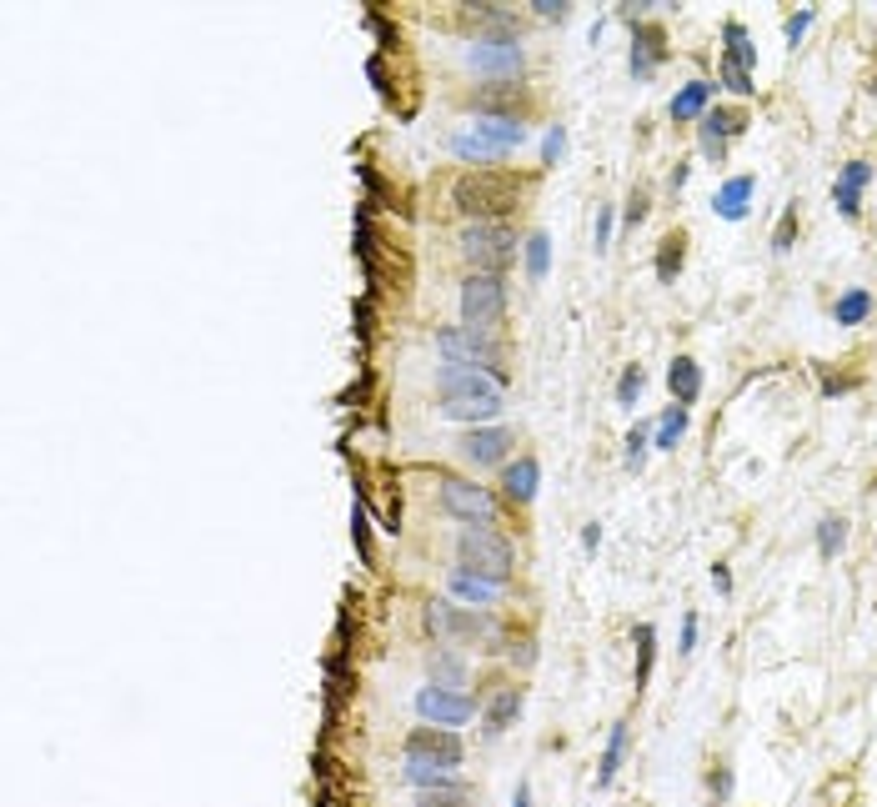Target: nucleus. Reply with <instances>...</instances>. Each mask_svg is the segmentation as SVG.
I'll return each mask as SVG.
<instances>
[{
    "label": "nucleus",
    "mask_w": 877,
    "mask_h": 807,
    "mask_svg": "<svg viewBox=\"0 0 877 807\" xmlns=\"http://www.w3.org/2000/svg\"><path fill=\"white\" fill-rule=\"evenodd\" d=\"M416 807H472V792H467V782H457V787H426L416 797Z\"/></svg>",
    "instance_id": "obj_31"
},
{
    "label": "nucleus",
    "mask_w": 877,
    "mask_h": 807,
    "mask_svg": "<svg viewBox=\"0 0 877 807\" xmlns=\"http://www.w3.org/2000/svg\"><path fill=\"white\" fill-rule=\"evenodd\" d=\"M642 386H647V371H642L637 361H632V366H622V381H617V407H637Z\"/></svg>",
    "instance_id": "obj_33"
},
{
    "label": "nucleus",
    "mask_w": 877,
    "mask_h": 807,
    "mask_svg": "<svg viewBox=\"0 0 877 807\" xmlns=\"http://www.w3.org/2000/svg\"><path fill=\"white\" fill-rule=\"evenodd\" d=\"M532 11H537V16H547V21H552V16H557V21H567V11H572V6H567V0H532Z\"/></svg>",
    "instance_id": "obj_42"
},
{
    "label": "nucleus",
    "mask_w": 877,
    "mask_h": 807,
    "mask_svg": "<svg viewBox=\"0 0 877 807\" xmlns=\"http://www.w3.org/2000/svg\"><path fill=\"white\" fill-rule=\"evenodd\" d=\"M652 662H657V627H652V622H642V627H637V692L647 687Z\"/></svg>",
    "instance_id": "obj_29"
},
{
    "label": "nucleus",
    "mask_w": 877,
    "mask_h": 807,
    "mask_svg": "<svg viewBox=\"0 0 877 807\" xmlns=\"http://www.w3.org/2000/svg\"><path fill=\"white\" fill-rule=\"evenodd\" d=\"M597 542H602V527H597V522H592V527H587V532H582V547H587V552H597Z\"/></svg>",
    "instance_id": "obj_47"
},
{
    "label": "nucleus",
    "mask_w": 877,
    "mask_h": 807,
    "mask_svg": "<svg viewBox=\"0 0 877 807\" xmlns=\"http://www.w3.org/2000/svg\"><path fill=\"white\" fill-rule=\"evenodd\" d=\"M452 201L477 216V221H492V216H507L517 201H522V181L507 176V171H462L452 181Z\"/></svg>",
    "instance_id": "obj_2"
},
{
    "label": "nucleus",
    "mask_w": 877,
    "mask_h": 807,
    "mask_svg": "<svg viewBox=\"0 0 877 807\" xmlns=\"http://www.w3.org/2000/svg\"><path fill=\"white\" fill-rule=\"evenodd\" d=\"M832 316H837V326H862V321L872 316V291H862V286L842 291V296L832 301Z\"/></svg>",
    "instance_id": "obj_26"
},
{
    "label": "nucleus",
    "mask_w": 877,
    "mask_h": 807,
    "mask_svg": "<svg viewBox=\"0 0 877 807\" xmlns=\"http://www.w3.org/2000/svg\"><path fill=\"white\" fill-rule=\"evenodd\" d=\"M667 56V31L662 26H632V76H652Z\"/></svg>",
    "instance_id": "obj_15"
},
{
    "label": "nucleus",
    "mask_w": 877,
    "mask_h": 807,
    "mask_svg": "<svg viewBox=\"0 0 877 807\" xmlns=\"http://www.w3.org/2000/svg\"><path fill=\"white\" fill-rule=\"evenodd\" d=\"M406 757H421V762H442V767H462V737L452 727H411L406 737Z\"/></svg>",
    "instance_id": "obj_11"
},
{
    "label": "nucleus",
    "mask_w": 877,
    "mask_h": 807,
    "mask_svg": "<svg viewBox=\"0 0 877 807\" xmlns=\"http://www.w3.org/2000/svg\"><path fill=\"white\" fill-rule=\"evenodd\" d=\"M712 587H717V592H732V572H727V567H712Z\"/></svg>",
    "instance_id": "obj_46"
},
{
    "label": "nucleus",
    "mask_w": 877,
    "mask_h": 807,
    "mask_svg": "<svg viewBox=\"0 0 877 807\" xmlns=\"http://www.w3.org/2000/svg\"><path fill=\"white\" fill-rule=\"evenodd\" d=\"M452 156H462V161H502L507 151L497 146V141H487L477 126H462V131H452Z\"/></svg>",
    "instance_id": "obj_20"
},
{
    "label": "nucleus",
    "mask_w": 877,
    "mask_h": 807,
    "mask_svg": "<svg viewBox=\"0 0 877 807\" xmlns=\"http://www.w3.org/2000/svg\"><path fill=\"white\" fill-rule=\"evenodd\" d=\"M462 251H467L482 271H497V276H502V266L517 256V236H512L507 221H477V226L462 231Z\"/></svg>",
    "instance_id": "obj_7"
},
{
    "label": "nucleus",
    "mask_w": 877,
    "mask_h": 807,
    "mask_svg": "<svg viewBox=\"0 0 877 807\" xmlns=\"http://www.w3.org/2000/svg\"><path fill=\"white\" fill-rule=\"evenodd\" d=\"M507 316V281L497 271H477L462 281V326L477 336H492Z\"/></svg>",
    "instance_id": "obj_3"
},
{
    "label": "nucleus",
    "mask_w": 877,
    "mask_h": 807,
    "mask_svg": "<svg viewBox=\"0 0 877 807\" xmlns=\"http://www.w3.org/2000/svg\"><path fill=\"white\" fill-rule=\"evenodd\" d=\"M792 236H797V206L782 211V221H777V231H772V251L787 256V251H792Z\"/></svg>",
    "instance_id": "obj_36"
},
{
    "label": "nucleus",
    "mask_w": 877,
    "mask_h": 807,
    "mask_svg": "<svg viewBox=\"0 0 877 807\" xmlns=\"http://www.w3.org/2000/svg\"><path fill=\"white\" fill-rule=\"evenodd\" d=\"M537 487H542V462H537V457H517V462L502 472V492H507L512 502H522V507L537 497Z\"/></svg>",
    "instance_id": "obj_17"
},
{
    "label": "nucleus",
    "mask_w": 877,
    "mask_h": 807,
    "mask_svg": "<svg viewBox=\"0 0 877 807\" xmlns=\"http://www.w3.org/2000/svg\"><path fill=\"white\" fill-rule=\"evenodd\" d=\"M512 807H532V787H527V782H517V797H512Z\"/></svg>",
    "instance_id": "obj_48"
},
{
    "label": "nucleus",
    "mask_w": 877,
    "mask_h": 807,
    "mask_svg": "<svg viewBox=\"0 0 877 807\" xmlns=\"http://www.w3.org/2000/svg\"><path fill=\"white\" fill-rule=\"evenodd\" d=\"M416 712H421V722H431V727H462V722H472V712H477V702L467 697V692H457V687H421L416 692Z\"/></svg>",
    "instance_id": "obj_9"
},
{
    "label": "nucleus",
    "mask_w": 877,
    "mask_h": 807,
    "mask_svg": "<svg viewBox=\"0 0 877 807\" xmlns=\"http://www.w3.org/2000/svg\"><path fill=\"white\" fill-rule=\"evenodd\" d=\"M436 391H442V417L452 422H492L502 412V381L477 366H442Z\"/></svg>",
    "instance_id": "obj_1"
},
{
    "label": "nucleus",
    "mask_w": 877,
    "mask_h": 807,
    "mask_svg": "<svg viewBox=\"0 0 877 807\" xmlns=\"http://www.w3.org/2000/svg\"><path fill=\"white\" fill-rule=\"evenodd\" d=\"M612 246V206H597V251Z\"/></svg>",
    "instance_id": "obj_41"
},
{
    "label": "nucleus",
    "mask_w": 877,
    "mask_h": 807,
    "mask_svg": "<svg viewBox=\"0 0 877 807\" xmlns=\"http://www.w3.org/2000/svg\"><path fill=\"white\" fill-rule=\"evenodd\" d=\"M457 557H462V572H477L497 587H507V577H512V547L492 527H467L457 537Z\"/></svg>",
    "instance_id": "obj_4"
},
{
    "label": "nucleus",
    "mask_w": 877,
    "mask_h": 807,
    "mask_svg": "<svg viewBox=\"0 0 877 807\" xmlns=\"http://www.w3.org/2000/svg\"><path fill=\"white\" fill-rule=\"evenodd\" d=\"M442 507H447L457 522H467V527H497V497H492L487 487L467 482V477L442 472Z\"/></svg>",
    "instance_id": "obj_5"
},
{
    "label": "nucleus",
    "mask_w": 877,
    "mask_h": 807,
    "mask_svg": "<svg viewBox=\"0 0 877 807\" xmlns=\"http://www.w3.org/2000/svg\"><path fill=\"white\" fill-rule=\"evenodd\" d=\"M692 647H697V612L682 617V652H692Z\"/></svg>",
    "instance_id": "obj_45"
},
{
    "label": "nucleus",
    "mask_w": 877,
    "mask_h": 807,
    "mask_svg": "<svg viewBox=\"0 0 877 807\" xmlns=\"http://www.w3.org/2000/svg\"><path fill=\"white\" fill-rule=\"evenodd\" d=\"M512 447H517V437H512L507 427H472V432L462 437V457L477 462V467H502Z\"/></svg>",
    "instance_id": "obj_12"
},
{
    "label": "nucleus",
    "mask_w": 877,
    "mask_h": 807,
    "mask_svg": "<svg viewBox=\"0 0 877 807\" xmlns=\"http://www.w3.org/2000/svg\"><path fill=\"white\" fill-rule=\"evenodd\" d=\"M872 181V166L867 161H847L842 166V176H837V186H832V201H837V211L847 216V221H857V211H862V186Z\"/></svg>",
    "instance_id": "obj_16"
},
{
    "label": "nucleus",
    "mask_w": 877,
    "mask_h": 807,
    "mask_svg": "<svg viewBox=\"0 0 877 807\" xmlns=\"http://www.w3.org/2000/svg\"><path fill=\"white\" fill-rule=\"evenodd\" d=\"M622 757H627V722H617L612 737H607V752H602V767H597V787H612V782H617Z\"/></svg>",
    "instance_id": "obj_27"
},
{
    "label": "nucleus",
    "mask_w": 877,
    "mask_h": 807,
    "mask_svg": "<svg viewBox=\"0 0 877 807\" xmlns=\"http://www.w3.org/2000/svg\"><path fill=\"white\" fill-rule=\"evenodd\" d=\"M547 266H552V241H547V231H532V236H527V276L542 281Z\"/></svg>",
    "instance_id": "obj_32"
},
{
    "label": "nucleus",
    "mask_w": 877,
    "mask_h": 807,
    "mask_svg": "<svg viewBox=\"0 0 877 807\" xmlns=\"http://www.w3.org/2000/svg\"><path fill=\"white\" fill-rule=\"evenodd\" d=\"M436 346H442L447 366H477V371H492L497 381H507V371L497 366V341L492 336H477L467 326H447V331H436Z\"/></svg>",
    "instance_id": "obj_6"
},
{
    "label": "nucleus",
    "mask_w": 877,
    "mask_h": 807,
    "mask_svg": "<svg viewBox=\"0 0 877 807\" xmlns=\"http://www.w3.org/2000/svg\"><path fill=\"white\" fill-rule=\"evenodd\" d=\"M452 597L457 602H472V607H497V597H502V587L497 582H487V577H477V572H462V567H452Z\"/></svg>",
    "instance_id": "obj_19"
},
{
    "label": "nucleus",
    "mask_w": 877,
    "mask_h": 807,
    "mask_svg": "<svg viewBox=\"0 0 877 807\" xmlns=\"http://www.w3.org/2000/svg\"><path fill=\"white\" fill-rule=\"evenodd\" d=\"M842 542H847V522H842V517H822V522H817V557L832 562Z\"/></svg>",
    "instance_id": "obj_30"
},
{
    "label": "nucleus",
    "mask_w": 877,
    "mask_h": 807,
    "mask_svg": "<svg viewBox=\"0 0 877 807\" xmlns=\"http://www.w3.org/2000/svg\"><path fill=\"white\" fill-rule=\"evenodd\" d=\"M682 261H687V236L682 231H667L662 236V246H657V281H677V271H682Z\"/></svg>",
    "instance_id": "obj_25"
},
{
    "label": "nucleus",
    "mask_w": 877,
    "mask_h": 807,
    "mask_svg": "<svg viewBox=\"0 0 877 807\" xmlns=\"http://www.w3.org/2000/svg\"><path fill=\"white\" fill-rule=\"evenodd\" d=\"M647 201H652V196H647V186H637V191L627 196V226H637V221L647 216Z\"/></svg>",
    "instance_id": "obj_40"
},
{
    "label": "nucleus",
    "mask_w": 877,
    "mask_h": 807,
    "mask_svg": "<svg viewBox=\"0 0 877 807\" xmlns=\"http://www.w3.org/2000/svg\"><path fill=\"white\" fill-rule=\"evenodd\" d=\"M682 432H687V407H667L662 422H657V432H652V447H657V452H672V447L682 442Z\"/></svg>",
    "instance_id": "obj_28"
},
{
    "label": "nucleus",
    "mask_w": 877,
    "mask_h": 807,
    "mask_svg": "<svg viewBox=\"0 0 877 807\" xmlns=\"http://www.w3.org/2000/svg\"><path fill=\"white\" fill-rule=\"evenodd\" d=\"M707 101H712V81H687L677 96H672V121H702L707 116Z\"/></svg>",
    "instance_id": "obj_23"
},
{
    "label": "nucleus",
    "mask_w": 877,
    "mask_h": 807,
    "mask_svg": "<svg viewBox=\"0 0 877 807\" xmlns=\"http://www.w3.org/2000/svg\"><path fill=\"white\" fill-rule=\"evenodd\" d=\"M562 151H567V126H552V131H547V141H542V161H547V166H557V161H562Z\"/></svg>",
    "instance_id": "obj_38"
},
{
    "label": "nucleus",
    "mask_w": 877,
    "mask_h": 807,
    "mask_svg": "<svg viewBox=\"0 0 877 807\" xmlns=\"http://www.w3.org/2000/svg\"><path fill=\"white\" fill-rule=\"evenodd\" d=\"M351 537H356V552L371 562V517H366V507H361V497L351 502Z\"/></svg>",
    "instance_id": "obj_35"
},
{
    "label": "nucleus",
    "mask_w": 877,
    "mask_h": 807,
    "mask_svg": "<svg viewBox=\"0 0 877 807\" xmlns=\"http://www.w3.org/2000/svg\"><path fill=\"white\" fill-rule=\"evenodd\" d=\"M722 36H727V51H722V81H727L737 96H752V91H757V86H752V61H757V46L747 41L742 21H727V26H722Z\"/></svg>",
    "instance_id": "obj_10"
},
{
    "label": "nucleus",
    "mask_w": 877,
    "mask_h": 807,
    "mask_svg": "<svg viewBox=\"0 0 877 807\" xmlns=\"http://www.w3.org/2000/svg\"><path fill=\"white\" fill-rule=\"evenodd\" d=\"M647 447H652V432H647V427H637V432L627 437V467H632V472H642V462H647Z\"/></svg>",
    "instance_id": "obj_37"
},
{
    "label": "nucleus",
    "mask_w": 877,
    "mask_h": 807,
    "mask_svg": "<svg viewBox=\"0 0 877 807\" xmlns=\"http://www.w3.org/2000/svg\"><path fill=\"white\" fill-rule=\"evenodd\" d=\"M467 66L492 76V81H517L527 66V51L517 46V36H477L467 51Z\"/></svg>",
    "instance_id": "obj_8"
},
{
    "label": "nucleus",
    "mask_w": 877,
    "mask_h": 807,
    "mask_svg": "<svg viewBox=\"0 0 877 807\" xmlns=\"http://www.w3.org/2000/svg\"><path fill=\"white\" fill-rule=\"evenodd\" d=\"M712 792H717V802H727V797H732V772H727V767H717V772H712Z\"/></svg>",
    "instance_id": "obj_44"
},
{
    "label": "nucleus",
    "mask_w": 877,
    "mask_h": 807,
    "mask_svg": "<svg viewBox=\"0 0 877 807\" xmlns=\"http://www.w3.org/2000/svg\"><path fill=\"white\" fill-rule=\"evenodd\" d=\"M431 682H436V687H462V682H467V672H462V662H457V657H447V652H442V657H431Z\"/></svg>",
    "instance_id": "obj_34"
},
{
    "label": "nucleus",
    "mask_w": 877,
    "mask_h": 807,
    "mask_svg": "<svg viewBox=\"0 0 877 807\" xmlns=\"http://www.w3.org/2000/svg\"><path fill=\"white\" fill-rule=\"evenodd\" d=\"M752 191H757V181L752 176H732L717 196H712V206H717V216L722 221H742L747 216V201H752Z\"/></svg>",
    "instance_id": "obj_21"
},
{
    "label": "nucleus",
    "mask_w": 877,
    "mask_h": 807,
    "mask_svg": "<svg viewBox=\"0 0 877 807\" xmlns=\"http://www.w3.org/2000/svg\"><path fill=\"white\" fill-rule=\"evenodd\" d=\"M812 16H817V11H797V16H787V41H792V46L802 41V31L812 26Z\"/></svg>",
    "instance_id": "obj_43"
},
{
    "label": "nucleus",
    "mask_w": 877,
    "mask_h": 807,
    "mask_svg": "<svg viewBox=\"0 0 877 807\" xmlns=\"http://www.w3.org/2000/svg\"><path fill=\"white\" fill-rule=\"evenodd\" d=\"M667 386H672V396H677V407H692V401L702 396V366H697L692 356H677L672 371H667Z\"/></svg>",
    "instance_id": "obj_22"
},
{
    "label": "nucleus",
    "mask_w": 877,
    "mask_h": 807,
    "mask_svg": "<svg viewBox=\"0 0 877 807\" xmlns=\"http://www.w3.org/2000/svg\"><path fill=\"white\" fill-rule=\"evenodd\" d=\"M472 106H477V116H507V121H522V116H517L522 91H517L512 81H497V86L477 91V96H472Z\"/></svg>",
    "instance_id": "obj_18"
},
{
    "label": "nucleus",
    "mask_w": 877,
    "mask_h": 807,
    "mask_svg": "<svg viewBox=\"0 0 877 807\" xmlns=\"http://www.w3.org/2000/svg\"><path fill=\"white\" fill-rule=\"evenodd\" d=\"M742 126H747V116H742V111H727V106L707 111V116H702V156L722 161V151H727V136H737Z\"/></svg>",
    "instance_id": "obj_14"
},
{
    "label": "nucleus",
    "mask_w": 877,
    "mask_h": 807,
    "mask_svg": "<svg viewBox=\"0 0 877 807\" xmlns=\"http://www.w3.org/2000/svg\"><path fill=\"white\" fill-rule=\"evenodd\" d=\"M366 26H371V31H376V41H381V46H386V51H391V46H396V31H391V21H386V16H381V11H366Z\"/></svg>",
    "instance_id": "obj_39"
},
{
    "label": "nucleus",
    "mask_w": 877,
    "mask_h": 807,
    "mask_svg": "<svg viewBox=\"0 0 877 807\" xmlns=\"http://www.w3.org/2000/svg\"><path fill=\"white\" fill-rule=\"evenodd\" d=\"M426 627L442 632V637H482V632H487V622H482L477 612H462V607H452V602H431V607H426Z\"/></svg>",
    "instance_id": "obj_13"
},
{
    "label": "nucleus",
    "mask_w": 877,
    "mask_h": 807,
    "mask_svg": "<svg viewBox=\"0 0 877 807\" xmlns=\"http://www.w3.org/2000/svg\"><path fill=\"white\" fill-rule=\"evenodd\" d=\"M522 712V692L517 687H502L492 702H487V712H482V722H487V732L497 737V732H507L512 727V717Z\"/></svg>",
    "instance_id": "obj_24"
}]
</instances>
